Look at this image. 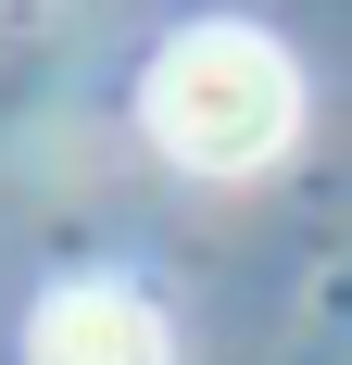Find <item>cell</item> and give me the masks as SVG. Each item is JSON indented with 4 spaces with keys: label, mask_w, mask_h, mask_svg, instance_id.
Here are the masks:
<instances>
[{
    "label": "cell",
    "mask_w": 352,
    "mask_h": 365,
    "mask_svg": "<svg viewBox=\"0 0 352 365\" xmlns=\"http://www.w3.org/2000/svg\"><path fill=\"white\" fill-rule=\"evenodd\" d=\"M139 113L164 139V164H189V177H264L302 139V63L264 26H189V38H164Z\"/></svg>",
    "instance_id": "cell-1"
},
{
    "label": "cell",
    "mask_w": 352,
    "mask_h": 365,
    "mask_svg": "<svg viewBox=\"0 0 352 365\" xmlns=\"http://www.w3.org/2000/svg\"><path fill=\"white\" fill-rule=\"evenodd\" d=\"M26 365H176V328L126 277H63L26 315Z\"/></svg>",
    "instance_id": "cell-2"
}]
</instances>
